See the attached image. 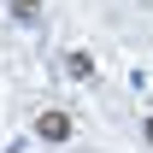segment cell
I'll return each mask as SVG.
<instances>
[{
	"mask_svg": "<svg viewBox=\"0 0 153 153\" xmlns=\"http://www.w3.org/2000/svg\"><path fill=\"white\" fill-rule=\"evenodd\" d=\"M30 130H36V141H47V147H65V141L76 135V118L65 112V106H41Z\"/></svg>",
	"mask_w": 153,
	"mask_h": 153,
	"instance_id": "1",
	"label": "cell"
},
{
	"mask_svg": "<svg viewBox=\"0 0 153 153\" xmlns=\"http://www.w3.org/2000/svg\"><path fill=\"white\" fill-rule=\"evenodd\" d=\"M59 65H65V76H71V82H94V53H88V47H71Z\"/></svg>",
	"mask_w": 153,
	"mask_h": 153,
	"instance_id": "2",
	"label": "cell"
},
{
	"mask_svg": "<svg viewBox=\"0 0 153 153\" xmlns=\"http://www.w3.org/2000/svg\"><path fill=\"white\" fill-rule=\"evenodd\" d=\"M12 24H41V0H6Z\"/></svg>",
	"mask_w": 153,
	"mask_h": 153,
	"instance_id": "3",
	"label": "cell"
},
{
	"mask_svg": "<svg viewBox=\"0 0 153 153\" xmlns=\"http://www.w3.org/2000/svg\"><path fill=\"white\" fill-rule=\"evenodd\" d=\"M141 141H147V147H153V118H141Z\"/></svg>",
	"mask_w": 153,
	"mask_h": 153,
	"instance_id": "4",
	"label": "cell"
}]
</instances>
